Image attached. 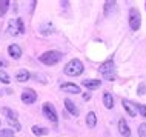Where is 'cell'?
<instances>
[{"instance_id":"cell-12","label":"cell","mask_w":146,"mask_h":137,"mask_svg":"<svg viewBox=\"0 0 146 137\" xmlns=\"http://www.w3.org/2000/svg\"><path fill=\"white\" fill-rule=\"evenodd\" d=\"M65 106H66V109H68V112L69 114H72V116H78V108L74 105V102L72 100H69V99H66L65 100Z\"/></svg>"},{"instance_id":"cell-6","label":"cell","mask_w":146,"mask_h":137,"mask_svg":"<svg viewBox=\"0 0 146 137\" xmlns=\"http://www.w3.org/2000/svg\"><path fill=\"white\" fill-rule=\"evenodd\" d=\"M37 100V94H35V91H33V89H25V91L22 92V102L26 105H31L34 103V102Z\"/></svg>"},{"instance_id":"cell-10","label":"cell","mask_w":146,"mask_h":137,"mask_svg":"<svg viewBox=\"0 0 146 137\" xmlns=\"http://www.w3.org/2000/svg\"><path fill=\"white\" fill-rule=\"evenodd\" d=\"M118 131H120V134L125 136V137H129V136H131V130H129V126H128V123H126L125 119H120V120H118Z\"/></svg>"},{"instance_id":"cell-29","label":"cell","mask_w":146,"mask_h":137,"mask_svg":"<svg viewBox=\"0 0 146 137\" xmlns=\"http://www.w3.org/2000/svg\"><path fill=\"white\" fill-rule=\"evenodd\" d=\"M3 66H6V63L3 60H0V68H3Z\"/></svg>"},{"instance_id":"cell-22","label":"cell","mask_w":146,"mask_h":137,"mask_svg":"<svg viewBox=\"0 0 146 137\" xmlns=\"http://www.w3.org/2000/svg\"><path fill=\"white\" fill-rule=\"evenodd\" d=\"M0 82H2V83H9V82H11V77L8 76L5 71H0Z\"/></svg>"},{"instance_id":"cell-30","label":"cell","mask_w":146,"mask_h":137,"mask_svg":"<svg viewBox=\"0 0 146 137\" xmlns=\"http://www.w3.org/2000/svg\"><path fill=\"white\" fill-rule=\"evenodd\" d=\"M0 125H2V120H0Z\"/></svg>"},{"instance_id":"cell-24","label":"cell","mask_w":146,"mask_h":137,"mask_svg":"<svg viewBox=\"0 0 146 137\" xmlns=\"http://www.w3.org/2000/svg\"><path fill=\"white\" fill-rule=\"evenodd\" d=\"M0 137H14L13 130H2L0 131Z\"/></svg>"},{"instance_id":"cell-3","label":"cell","mask_w":146,"mask_h":137,"mask_svg":"<svg viewBox=\"0 0 146 137\" xmlns=\"http://www.w3.org/2000/svg\"><path fill=\"white\" fill-rule=\"evenodd\" d=\"M98 72L103 76L105 80H114L115 79V65H114L112 60H108L105 62L103 65H100V68H98Z\"/></svg>"},{"instance_id":"cell-23","label":"cell","mask_w":146,"mask_h":137,"mask_svg":"<svg viewBox=\"0 0 146 137\" xmlns=\"http://www.w3.org/2000/svg\"><path fill=\"white\" fill-rule=\"evenodd\" d=\"M15 25H17L19 34H23V33H25V26H23V20H22V19H17V20H15Z\"/></svg>"},{"instance_id":"cell-20","label":"cell","mask_w":146,"mask_h":137,"mask_svg":"<svg viewBox=\"0 0 146 137\" xmlns=\"http://www.w3.org/2000/svg\"><path fill=\"white\" fill-rule=\"evenodd\" d=\"M115 8V2H111V0H108V2H105V15H109V13Z\"/></svg>"},{"instance_id":"cell-11","label":"cell","mask_w":146,"mask_h":137,"mask_svg":"<svg viewBox=\"0 0 146 137\" xmlns=\"http://www.w3.org/2000/svg\"><path fill=\"white\" fill-rule=\"evenodd\" d=\"M82 85H83L86 89H97L102 85V82L97 80V79H94V80H83V82H82Z\"/></svg>"},{"instance_id":"cell-26","label":"cell","mask_w":146,"mask_h":137,"mask_svg":"<svg viewBox=\"0 0 146 137\" xmlns=\"http://www.w3.org/2000/svg\"><path fill=\"white\" fill-rule=\"evenodd\" d=\"M137 109H139V114H140V116L146 117V105H139V106H137Z\"/></svg>"},{"instance_id":"cell-19","label":"cell","mask_w":146,"mask_h":137,"mask_svg":"<svg viewBox=\"0 0 146 137\" xmlns=\"http://www.w3.org/2000/svg\"><path fill=\"white\" fill-rule=\"evenodd\" d=\"M2 112L6 116V120H9V119H17V114H15L13 109H9V108H2Z\"/></svg>"},{"instance_id":"cell-7","label":"cell","mask_w":146,"mask_h":137,"mask_svg":"<svg viewBox=\"0 0 146 137\" xmlns=\"http://www.w3.org/2000/svg\"><path fill=\"white\" fill-rule=\"evenodd\" d=\"M121 105H123V108L126 109V112H128L131 117H135L137 114H139V109H137L135 103H132V102H129V100H123V102H121Z\"/></svg>"},{"instance_id":"cell-8","label":"cell","mask_w":146,"mask_h":137,"mask_svg":"<svg viewBox=\"0 0 146 137\" xmlns=\"http://www.w3.org/2000/svg\"><path fill=\"white\" fill-rule=\"evenodd\" d=\"M8 54H9L14 60H17V59L22 57V48L19 45H15V43H11L9 46H8Z\"/></svg>"},{"instance_id":"cell-21","label":"cell","mask_w":146,"mask_h":137,"mask_svg":"<svg viewBox=\"0 0 146 137\" xmlns=\"http://www.w3.org/2000/svg\"><path fill=\"white\" fill-rule=\"evenodd\" d=\"M8 123H9L15 131H20V130H22V125L17 122V119H9V120H8Z\"/></svg>"},{"instance_id":"cell-25","label":"cell","mask_w":146,"mask_h":137,"mask_svg":"<svg viewBox=\"0 0 146 137\" xmlns=\"http://www.w3.org/2000/svg\"><path fill=\"white\" fill-rule=\"evenodd\" d=\"M139 136L140 137H146V123H141L139 126Z\"/></svg>"},{"instance_id":"cell-28","label":"cell","mask_w":146,"mask_h":137,"mask_svg":"<svg viewBox=\"0 0 146 137\" xmlns=\"http://www.w3.org/2000/svg\"><path fill=\"white\" fill-rule=\"evenodd\" d=\"M83 99H85V100H89V99H91V94H89V92L83 94Z\"/></svg>"},{"instance_id":"cell-27","label":"cell","mask_w":146,"mask_h":137,"mask_svg":"<svg viewBox=\"0 0 146 137\" xmlns=\"http://www.w3.org/2000/svg\"><path fill=\"white\" fill-rule=\"evenodd\" d=\"M137 92H139V96H143V94L146 92V85L145 83H140L139 85V91H137Z\"/></svg>"},{"instance_id":"cell-14","label":"cell","mask_w":146,"mask_h":137,"mask_svg":"<svg viewBox=\"0 0 146 137\" xmlns=\"http://www.w3.org/2000/svg\"><path fill=\"white\" fill-rule=\"evenodd\" d=\"M86 125H88V128H94L97 125V116L96 112H88V116H86Z\"/></svg>"},{"instance_id":"cell-4","label":"cell","mask_w":146,"mask_h":137,"mask_svg":"<svg viewBox=\"0 0 146 137\" xmlns=\"http://www.w3.org/2000/svg\"><path fill=\"white\" fill-rule=\"evenodd\" d=\"M129 26L134 31H137L141 26V15L137 8H131L129 9Z\"/></svg>"},{"instance_id":"cell-2","label":"cell","mask_w":146,"mask_h":137,"mask_svg":"<svg viewBox=\"0 0 146 137\" xmlns=\"http://www.w3.org/2000/svg\"><path fill=\"white\" fill-rule=\"evenodd\" d=\"M83 72V63L78 59H72L71 62H68V65H65V74L71 77H77Z\"/></svg>"},{"instance_id":"cell-18","label":"cell","mask_w":146,"mask_h":137,"mask_svg":"<svg viewBox=\"0 0 146 137\" xmlns=\"http://www.w3.org/2000/svg\"><path fill=\"white\" fill-rule=\"evenodd\" d=\"M31 130H33V134H34V136H46V134H48V130H46V128L33 126Z\"/></svg>"},{"instance_id":"cell-9","label":"cell","mask_w":146,"mask_h":137,"mask_svg":"<svg viewBox=\"0 0 146 137\" xmlns=\"http://www.w3.org/2000/svg\"><path fill=\"white\" fill-rule=\"evenodd\" d=\"M62 91H65V92H69V94H78L82 91L80 88H78V85L76 83H62Z\"/></svg>"},{"instance_id":"cell-17","label":"cell","mask_w":146,"mask_h":137,"mask_svg":"<svg viewBox=\"0 0 146 137\" xmlns=\"http://www.w3.org/2000/svg\"><path fill=\"white\" fill-rule=\"evenodd\" d=\"M9 0H0V15H5L8 8H9Z\"/></svg>"},{"instance_id":"cell-16","label":"cell","mask_w":146,"mask_h":137,"mask_svg":"<svg viewBox=\"0 0 146 137\" xmlns=\"http://www.w3.org/2000/svg\"><path fill=\"white\" fill-rule=\"evenodd\" d=\"M8 34L9 36H17L19 34V29H17V25H15V20H11L9 25H8Z\"/></svg>"},{"instance_id":"cell-13","label":"cell","mask_w":146,"mask_h":137,"mask_svg":"<svg viewBox=\"0 0 146 137\" xmlns=\"http://www.w3.org/2000/svg\"><path fill=\"white\" fill-rule=\"evenodd\" d=\"M103 105H105V108H108V109L114 108V97H112V94H109V92L103 94Z\"/></svg>"},{"instance_id":"cell-1","label":"cell","mask_w":146,"mask_h":137,"mask_svg":"<svg viewBox=\"0 0 146 137\" xmlns=\"http://www.w3.org/2000/svg\"><path fill=\"white\" fill-rule=\"evenodd\" d=\"M63 59V53L60 51H46V53H43L40 57H38V60L42 62L43 65H48V66H52L58 63Z\"/></svg>"},{"instance_id":"cell-15","label":"cell","mask_w":146,"mask_h":137,"mask_svg":"<svg viewBox=\"0 0 146 137\" xmlns=\"http://www.w3.org/2000/svg\"><path fill=\"white\" fill-rule=\"evenodd\" d=\"M31 77V74L26 71V69H22V71L17 72V76H15V80L17 82H28Z\"/></svg>"},{"instance_id":"cell-5","label":"cell","mask_w":146,"mask_h":137,"mask_svg":"<svg viewBox=\"0 0 146 137\" xmlns=\"http://www.w3.org/2000/svg\"><path fill=\"white\" fill-rule=\"evenodd\" d=\"M43 114H45V117L49 120V122H52V123H57L58 122L56 108H54L52 103H45V105H43Z\"/></svg>"}]
</instances>
